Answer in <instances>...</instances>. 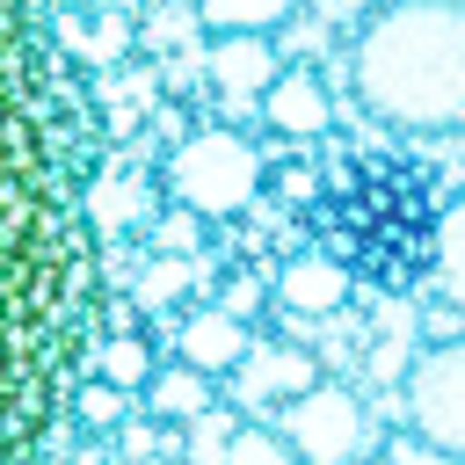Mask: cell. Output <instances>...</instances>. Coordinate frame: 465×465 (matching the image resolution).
<instances>
[{
    "instance_id": "1",
    "label": "cell",
    "mask_w": 465,
    "mask_h": 465,
    "mask_svg": "<svg viewBox=\"0 0 465 465\" xmlns=\"http://www.w3.org/2000/svg\"><path fill=\"white\" fill-rule=\"evenodd\" d=\"M94 341V189L80 94L36 0H0V465H65Z\"/></svg>"
},
{
    "instance_id": "2",
    "label": "cell",
    "mask_w": 465,
    "mask_h": 465,
    "mask_svg": "<svg viewBox=\"0 0 465 465\" xmlns=\"http://www.w3.org/2000/svg\"><path fill=\"white\" fill-rule=\"evenodd\" d=\"M349 87L385 131H465V0H378L349 36Z\"/></svg>"
},
{
    "instance_id": "3",
    "label": "cell",
    "mask_w": 465,
    "mask_h": 465,
    "mask_svg": "<svg viewBox=\"0 0 465 465\" xmlns=\"http://www.w3.org/2000/svg\"><path fill=\"white\" fill-rule=\"evenodd\" d=\"M167 189L196 211V218H232V211H247L254 196H262V153L240 138V131H196V138H182L174 145V160H167Z\"/></svg>"
},
{
    "instance_id": "4",
    "label": "cell",
    "mask_w": 465,
    "mask_h": 465,
    "mask_svg": "<svg viewBox=\"0 0 465 465\" xmlns=\"http://www.w3.org/2000/svg\"><path fill=\"white\" fill-rule=\"evenodd\" d=\"M400 400H407V429H421L429 443H443L465 465V334L429 341L400 371Z\"/></svg>"
},
{
    "instance_id": "5",
    "label": "cell",
    "mask_w": 465,
    "mask_h": 465,
    "mask_svg": "<svg viewBox=\"0 0 465 465\" xmlns=\"http://www.w3.org/2000/svg\"><path fill=\"white\" fill-rule=\"evenodd\" d=\"M276 429H283V443H291L298 465H349L356 443H363V407H356L349 385H327L320 378V385H305L276 414Z\"/></svg>"
},
{
    "instance_id": "6",
    "label": "cell",
    "mask_w": 465,
    "mask_h": 465,
    "mask_svg": "<svg viewBox=\"0 0 465 465\" xmlns=\"http://www.w3.org/2000/svg\"><path fill=\"white\" fill-rule=\"evenodd\" d=\"M305 385H320V363L312 349H283V341H247V356L232 363V400L254 407V414H283Z\"/></svg>"
},
{
    "instance_id": "7",
    "label": "cell",
    "mask_w": 465,
    "mask_h": 465,
    "mask_svg": "<svg viewBox=\"0 0 465 465\" xmlns=\"http://www.w3.org/2000/svg\"><path fill=\"white\" fill-rule=\"evenodd\" d=\"M262 124L276 131V138H291V145H312V138H327L334 131V102H327V87H320V73H305V65H291V73H276L269 87H262Z\"/></svg>"
},
{
    "instance_id": "8",
    "label": "cell",
    "mask_w": 465,
    "mask_h": 465,
    "mask_svg": "<svg viewBox=\"0 0 465 465\" xmlns=\"http://www.w3.org/2000/svg\"><path fill=\"white\" fill-rule=\"evenodd\" d=\"M247 341H254V327L232 320L225 305H203V312H189V320L174 327V356L196 363L203 378H232V363L247 356Z\"/></svg>"
},
{
    "instance_id": "9",
    "label": "cell",
    "mask_w": 465,
    "mask_h": 465,
    "mask_svg": "<svg viewBox=\"0 0 465 465\" xmlns=\"http://www.w3.org/2000/svg\"><path fill=\"white\" fill-rule=\"evenodd\" d=\"M211 87L225 94V102H262V87L283 73L276 65V51H269V36H211Z\"/></svg>"
},
{
    "instance_id": "10",
    "label": "cell",
    "mask_w": 465,
    "mask_h": 465,
    "mask_svg": "<svg viewBox=\"0 0 465 465\" xmlns=\"http://www.w3.org/2000/svg\"><path fill=\"white\" fill-rule=\"evenodd\" d=\"M276 298L291 312H305V320H327V312L349 305V269L334 254H291L283 276H276Z\"/></svg>"
},
{
    "instance_id": "11",
    "label": "cell",
    "mask_w": 465,
    "mask_h": 465,
    "mask_svg": "<svg viewBox=\"0 0 465 465\" xmlns=\"http://www.w3.org/2000/svg\"><path fill=\"white\" fill-rule=\"evenodd\" d=\"M211 385H218V378H203L196 363H182V356H174V363H160V371H153V385L138 392V407H145L153 421H167V429H174V421H203V414L218 407V392H211Z\"/></svg>"
},
{
    "instance_id": "12",
    "label": "cell",
    "mask_w": 465,
    "mask_h": 465,
    "mask_svg": "<svg viewBox=\"0 0 465 465\" xmlns=\"http://www.w3.org/2000/svg\"><path fill=\"white\" fill-rule=\"evenodd\" d=\"M80 371H94V378H109V385H124V392L138 400V392L153 385V371H160V349H153L145 334H94Z\"/></svg>"
},
{
    "instance_id": "13",
    "label": "cell",
    "mask_w": 465,
    "mask_h": 465,
    "mask_svg": "<svg viewBox=\"0 0 465 465\" xmlns=\"http://www.w3.org/2000/svg\"><path fill=\"white\" fill-rule=\"evenodd\" d=\"M65 414H73V429H80V436H116V429L131 421V392H124V385H109V378H94V371H80V378H73Z\"/></svg>"
},
{
    "instance_id": "14",
    "label": "cell",
    "mask_w": 465,
    "mask_h": 465,
    "mask_svg": "<svg viewBox=\"0 0 465 465\" xmlns=\"http://www.w3.org/2000/svg\"><path fill=\"white\" fill-rule=\"evenodd\" d=\"M436 291H443V305L465 320V189L436 211Z\"/></svg>"
},
{
    "instance_id": "15",
    "label": "cell",
    "mask_w": 465,
    "mask_h": 465,
    "mask_svg": "<svg viewBox=\"0 0 465 465\" xmlns=\"http://www.w3.org/2000/svg\"><path fill=\"white\" fill-rule=\"evenodd\" d=\"M298 0H196L211 36H269L276 22H291Z\"/></svg>"
},
{
    "instance_id": "16",
    "label": "cell",
    "mask_w": 465,
    "mask_h": 465,
    "mask_svg": "<svg viewBox=\"0 0 465 465\" xmlns=\"http://www.w3.org/2000/svg\"><path fill=\"white\" fill-rule=\"evenodd\" d=\"M218 465H298L291 458V443H283V429L269 421H232V436H225V458Z\"/></svg>"
},
{
    "instance_id": "17",
    "label": "cell",
    "mask_w": 465,
    "mask_h": 465,
    "mask_svg": "<svg viewBox=\"0 0 465 465\" xmlns=\"http://www.w3.org/2000/svg\"><path fill=\"white\" fill-rule=\"evenodd\" d=\"M378 465H458L443 443H429L421 429H392L385 443H378Z\"/></svg>"
},
{
    "instance_id": "18",
    "label": "cell",
    "mask_w": 465,
    "mask_h": 465,
    "mask_svg": "<svg viewBox=\"0 0 465 465\" xmlns=\"http://www.w3.org/2000/svg\"><path fill=\"white\" fill-rule=\"evenodd\" d=\"M218 305H225L232 320H254V305H262V276H247V269H240V276L225 283V298H218Z\"/></svg>"
},
{
    "instance_id": "19",
    "label": "cell",
    "mask_w": 465,
    "mask_h": 465,
    "mask_svg": "<svg viewBox=\"0 0 465 465\" xmlns=\"http://www.w3.org/2000/svg\"><path fill=\"white\" fill-rule=\"evenodd\" d=\"M138 298H145V305H167V298H182V262H174V269H167V262H160V269H145Z\"/></svg>"
},
{
    "instance_id": "20",
    "label": "cell",
    "mask_w": 465,
    "mask_h": 465,
    "mask_svg": "<svg viewBox=\"0 0 465 465\" xmlns=\"http://www.w3.org/2000/svg\"><path fill=\"white\" fill-rule=\"evenodd\" d=\"M87 7H109L116 15V7H145V0H87Z\"/></svg>"
},
{
    "instance_id": "21",
    "label": "cell",
    "mask_w": 465,
    "mask_h": 465,
    "mask_svg": "<svg viewBox=\"0 0 465 465\" xmlns=\"http://www.w3.org/2000/svg\"><path fill=\"white\" fill-rule=\"evenodd\" d=\"M131 465H167V458H131Z\"/></svg>"
}]
</instances>
